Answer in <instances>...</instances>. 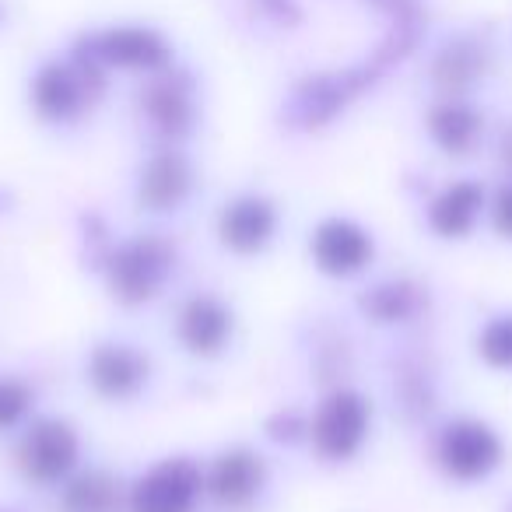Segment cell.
<instances>
[{"label": "cell", "instance_id": "cell-1", "mask_svg": "<svg viewBox=\"0 0 512 512\" xmlns=\"http://www.w3.org/2000/svg\"><path fill=\"white\" fill-rule=\"evenodd\" d=\"M71 50L106 74L123 71L151 78V74L176 64V50H172L169 36L144 22H116L102 25V29H88L74 39Z\"/></svg>", "mask_w": 512, "mask_h": 512}, {"label": "cell", "instance_id": "cell-2", "mask_svg": "<svg viewBox=\"0 0 512 512\" xmlns=\"http://www.w3.org/2000/svg\"><path fill=\"white\" fill-rule=\"evenodd\" d=\"M109 74L88 64L78 53L57 60H43L29 81V102L39 120L46 123H74L102 99Z\"/></svg>", "mask_w": 512, "mask_h": 512}, {"label": "cell", "instance_id": "cell-3", "mask_svg": "<svg viewBox=\"0 0 512 512\" xmlns=\"http://www.w3.org/2000/svg\"><path fill=\"white\" fill-rule=\"evenodd\" d=\"M390 71L383 57L372 50L369 60L355 67H344V71H323V74H309L299 85L292 88V102H288V113L299 127L313 130L330 123L337 113H344L348 102H355L362 92H369L383 74Z\"/></svg>", "mask_w": 512, "mask_h": 512}, {"label": "cell", "instance_id": "cell-4", "mask_svg": "<svg viewBox=\"0 0 512 512\" xmlns=\"http://www.w3.org/2000/svg\"><path fill=\"white\" fill-rule=\"evenodd\" d=\"M172 271V249L162 239H134L109 260V288L123 302H148Z\"/></svg>", "mask_w": 512, "mask_h": 512}, {"label": "cell", "instance_id": "cell-5", "mask_svg": "<svg viewBox=\"0 0 512 512\" xmlns=\"http://www.w3.org/2000/svg\"><path fill=\"white\" fill-rule=\"evenodd\" d=\"M141 113L169 141L186 137L193 130V120H197V85H193V78L179 71L176 64L151 74L141 92Z\"/></svg>", "mask_w": 512, "mask_h": 512}, {"label": "cell", "instance_id": "cell-6", "mask_svg": "<svg viewBox=\"0 0 512 512\" xmlns=\"http://www.w3.org/2000/svg\"><path fill=\"white\" fill-rule=\"evenodd\" d=\"M439 467L446 470L456 481H477V477H488L491 470L502 460V442L491 432L484 421H453V425L442 432L439 439Z\"/></svg>", "mask_w": 512, "mask_h": 512}, {"label": "cell", "instance_id": "cell-7", "mask_svg": "<svg viewBox=\"0 0 512 512\" xmlns=\"http://www.w3.org/2000/svg\"><path fill=\"white\" fill-rule=\"evenodd\" d=\"M74 460H78V435L71 425L57 418H43L25 432L18 442V467L29 481L53 484L60 477L71 474Z\"/></svg>", "mask_w": 512, "mask_h": 512}, {"label": "cell", "instance_id": "cell-8", "mask_svg": "<svg viewBox=\"0 0 512 512\" xmlns=\"http://www.w3.org/2000/svg\"><path fill=\"white\" fill-rule=\"evenodd\" d=\"M204 477L190 460H165L151 467L141 481L130 488V512H190L197 502Z\"/></svg>", "mask_w": 512, "mask_h": 512}, {"label": "cell", "instance_id": "cell-9", "mask_svg": "<svg viewBox=\"0 0 512 512\" xmlns=\"http://www.w3.org/2000/svg\"><path fill=\"white\" fill-rule=\"evenodd\" d=\"M365 432H369V404L358 393H334L323 400L313 421V446L327 460H348L358 453Z\"/></svg>", "mask_w": 512, "mask_h": 512}, {"label": "cell", "instance_id": "cell-10", "mask_svg": "<svg viewBox=\"0 0 512 512\" xmlns=\"http://www.w3.org/2000/svg\"><path fill=\"white\" fill-rule=\"evenodd\" d=\"M491 50L477 36H453L432 57V85L442 99H463L488 74Z\"/></svg>", "mask_w": 512, "mask_h": 512}, {"label": "cell", "instance_id": "cell-11", "mask_svg": "<svg viewBox=\"0 0 512 512\" xmlns=\"http://www.w3.org/2000/svg\"><path fill=\"white\" fill-rule=\"evenodd\" d=\"M372 256V239L358 225L344 218L323 221L313 232V260L323 274H334V278H348L358 274Z\"/></svg>", "mask_w": 512, "mask_h": 512}, {"label": "cell", "instance_id": "cell-12", "mask_svg": "<svg viewBox=\"0 0 512 512\" xmlns=\"http://www.w3.org/2000/svg\"><path fill=\"white\" fill-rule=\"evenodd\" d=\"M274 225H278V214H274L271 200L239 197L232 204H225V211H221L218 235L235 253H256V249H264L271 242Z\"/></svg>", "mask_w": 512, "mask_h": 512}, {"label": "cell", "instance_id": "cell-13", "mask_svg": "<svg viewBox=\"0 0 512 512\" xmlns=\"http://www.w3.org/2000/svg\"><path fill=\"white\" fill-rule=\"evenodd\" d=\"M88 376H92V386L102 397H134L148 379V358L137 355L134 348H123V344H102V348L92 351Z\"/></svg>", "mask_w": 512, "mask_h": 512}, {"label": "cell", "instance_id": "cell-14", "mask_svg": "<svg viewBox=\"0 0 512 512\" xmlns=\"http://www.w3.org/2000/svg\"><path fill=\"white\" fill-rule=\"evenodd\" d=\"M228 334H232V313L218 299L197 295L179 313V341L193 355H218L225 348Z\"/></svg>", "mask_w": 512, "mask_h": 512}, {"label": "cell", "instance_id": "cell-15", "mask_svg": "<svg viewBox=\"0 0 512 512\" xmlns=\"http://www.w3.org/2000/svg\"><path fill=\"white\" fill-rule=\"evenodd\" d=\"M207 488L221 505H246L264 488V460L249 449H232L221 453L207 477Z\"/></svg>", "mask_w": 512, "mask_h": 512}, {"label": "cell", "instance_id": "cell-16", "mask_svg": "<svg viewBox=\"0 0 512 512\" xmlns=\"http://www.w3.org/2000/svg\"><path fill=\"white\" fill-rule=\"evenodd\" d=\"M190 179L193 172L179 151H158L141 172V186H137L141 204L155 207V211H169L190 193Z\"/></svg>", "mask_w": 512, "mask_h": 512}, {"label": "cell", "instance_id": "cell-17", "mask_svg": "<svg viewBox=\"0 0 512 512\" xmlns=\"http://www.w3.org/2000/svg\"><path fill=\"white\" fill-rule=\"evenodd\" d=\"M481 113L467 99H442L428 113V134L449 155H467L481 137Z\"/></svg>", "mask_w": 512, "mask_h": 512}, {"label": "cell", "instance_id": "cell-18", "mask_svg": "<svg viewBox=\"0 0 512 512\" xmlns=\"http://www.w3.org/2000/svg\"><path fill=\"white\" fill-rule=\"evenodd\" d=\"M484 204V193L477 183H453L435 197L432 211H428V221L432 228L442 235V239H460L474 228L477 211Z\"/></svg>", "mask_w": 512, "mask_h": 512}, {"label": "cell", "instance_id": "cell-19", "mask_svg": "<svg viewBox=\"0 0 512 512\" xmlns=\"http://www.w3.org/2000/svg\"><path fill=\"white\" fill-rule=\"evenodd\" d=\"M64 509L67 512H120L123 495L120 481L109 477L106 470H88V474L74 477L64 491Z\"/></svg>", "mask_w": 512, "mask_h": 512}, {"label": "cell", "instance_id": "cell-20", "mask_svg": "<svg viewBox=\"0 0 512 512\" xmlns=\"http://www.w3.org/2000/svg\"><path fill=\"white\" fill-rule=\"evenodd\" d=\"M376 320H407V316L418 309V295H414L411 285H383L362 302Z\"/></svg>", "mask_w": 512, "mask_h": 512}, {"label": "cell", "instance_id": "cell-21", "mask_svg": "<svg viewBox=\"0 0 512 512\" xmlns=\"http://www.w3.org/2000/svg\"><path fill=\"white\" fill-rule=\"evenodd\" d=\"M477 351L495 369H512V316L488 323L481 330V337H477Z\"/></svg>", "mask_w": 512, "mask_h": 512}, {"label": "cell", "instance_id": "cell-22", "mask_svg": "<svg viewBox=\"0 0 512 512\" xmlns=\"http://www.w3.org/2000/svg\"><path fill=\"white\" fill-rule=\"evenodd\" d=\"M32 393L25 390L15 379H0V432L4 428H15L22 421V414L29 411Z\"/></svg>", "mask_w": 512, "mask_h": 512}, {"label": "cell", "instance_id": "cell-23", "mask_svg": "<svg viewBox=\"0 0 512 512\" xmlns=\"http://www.w3.org/2000/svg\"><path fill=\"white\" fill-rule=\"evenodd\" d=\"M365 8L386 18V25H404V22H425V4L421 0H362Z\"/></svg>", "mask_w": 512, "mask_h": 512}, {"label": "cell", "instance_id": "cell-24", "mask_svg": "<svg viewBox=\"0 0 512 512\" xmlns=\"http://www.w3.org/2000/svg\"><path fill=\"white\" fill-rule=\"evenodd\" d=\"M253 8L264 18H271L274 25H295L302 18L299 0H253Z\"/></svg>", "mask_w": 512, "mask_h": 512}, {"label": "cell", "instance_id": "cell-25", "mask_svg": "<svg viewBox=\"0 0 512 512\" xmlns=\"http://www.w3.org/2000/svg\"><path fill=\"white\" fill-rule=\"evenodd\" d=\"M495 228L512 239V186H505L495 200Z\"/></svg>", "mask_w": 512, "mask_h": 512}, {"label": "cell", "instance_id": "cell-26", "mask_svg": "<svg viewBox=\"0 0 512 512\" xmlns=\"http://www.w3.org/2000/svg\"><path fill=\"white\" fill-rule=\"evenodd\" d=\"M502 158H505V165L512 169V130L505 134V141H502Z\"/></svg>", "mask_w": 512, "mask_h": 512}, {"label": "cell", "instance_id": "cell-27", "mask_svg": "<svg viewBox=\"0 0 512 512\" xmlns=\"http://www.w3.org/2000/svg\"><path fill=\"white\" fill-rule=\"evenodd\" d=\"M4 22H8V0H0V29H4Z\"/></svg>", "mask_w": 512, "mask_h": 512}]
</instances>
